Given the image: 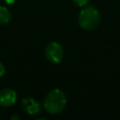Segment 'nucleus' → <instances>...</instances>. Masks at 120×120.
<instances>
[{
	"mask_svg": "<svg viewBox=\"0 0 120 120\" xmlns=\"http://www.w3.org/2000/svg\"><path fill=\"white\" fill-rule=\"evenodd\" d=\"M44 55L46 59L53 64H58L64 57V49L62 45L56 41H52L47 44L44 50Z\"/></svg>",
	"mask_w": 120,
	"mask_h": 120,
	"instance_id": "obj_3",
	"label": "nucleus"
},
{
	"mask_svg": "<svg viewBox=\"0 0 120 120\" xmlns=\"http://www.w3.org/2000/svg\"><path fill=\"white\" fill-rule=\"evenodd\" d=\"M67 104V96L59 88L51 90L45 97L43 108L49 114L60 113Z\"/></svg>",
	"mask_w": 120,
	"mask_h": 120,
	"instance_id": "obj_1",
	"label": "nucleus"
},
{
	"mask_svg": "<svg viewBox=\"0 0 120 120\" xmlns=\"http://www.w3.org/2000/svg\"><path fill=\"white\" fill-rule=\"evenodd\" d=\"M78 22L84 30H93L100 22V13L93 6L83 7L78 16Z\"/></svg>",
	"mask_w": 120,
	"mask_h": 120,
	"instance_id": "obj_2",
	"label": "nucleus"
},
{
	"mask_svg": "<svg viewBox=\"0 0 120 120\" xmlns=\"http://www.w3.org/2000/svg\"><path fill=\"white\" fill-rule=\"evenodd\" d=\"M72 2L76 5V6H78V7H85L87 4H88V2H89V0H72Z\"/></svg>",
	"mask_w": 120,
	"mask_h": 120,
	"instance_id": "obj_7",
	"label": "nucleus"
},
{
	"mask_svg": "<svg viewBox=\"0 0 120 120\" xmlns=\"http://www.w3.org/2000/svg\"><path fill=\"white\" fill-rule=\"evenodd\" d=\"M6 4H8V5H11V4H13V3H15V1L16 0H3Z\"/></svg>",
	"mask_w": 120,
	"mask_h": 120,
	"instance_id": "obj_9",
	"label": "nucleus"
},
{
	"mask_svg": "<svg viewBox=\"0 0 120 120\" xmlns=\"http://www.w3.org/2000/svg\"><path fill=\"white\" fill-rule=\"evenodd\" d=\"M11 19V13L9 9L4 6H0V24L8 23Z\"/></svg>",
	"mask_w": 120,
	"mask_h": 120,
	"instance_id": "obj_6",
	"label": "nucleus"
},
{
	"mask_svg": "<svg viewBox=\"0 0 120 120\" xmlns=\"http://www.w3.org/2000/svg\"><path fill=\"white\" fill-rule=\"evenodd\" d=\"M22 108L31 115L38 114L42 111L40 103L33 98H25L22 100Z\"/></svg>",
	"mask_w": 120,
	"mask_h": 120,
	"instance_id": "obj_5",
	"label": "nucleus"
},
{
	"mask_svg": "<svg viewBox=\"0 0 120 120\" xmlns=\"http://www.w3.org/2000/svg\"><path fill=\"white\" fill-rule=\"evenodd\" d=\"M6 72V68H5V65L0 61V77H2Z\"/></svg>",
	"mask_w": 120,
	"mask_h": 120,
	"instance_id": "obj_8",
	"label": "nucleus"
},
{
	"mask_svg": "<svg viewBox=\"0 0 120 120\" xmlns=\"http://www.w3.org/2000/svg\"><path fill=\"white\" fill-rule=\"evenodd\" d=\"M10 119H11V120H13V119H20V116L14 115V116H11V117H10Z\"/></svg>",
	"mask_w": 120,
	"mask_h": 120,
	"instance_id": "obj_10",
	"label": "nucleus"
},
{
	"mask_svg": "<svg viewBox=\"0 0 120 120\" xmlns=\"http://www.w3.org/2000/svg\"><path fill=\"white\" fill-rule=\"evenodd\" d=\"M17 101V93L10 88H5L0 91V106L11 107Z\"/></svg>",
	"mask_w": 120,
	"mask_h": 120,
	"instance_id": "obj_4",
	"label": "nucleus"
}]
</instances>
